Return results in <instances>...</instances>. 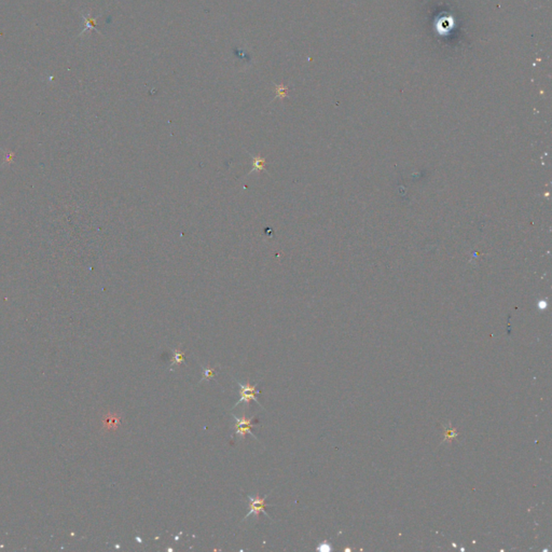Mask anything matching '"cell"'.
Segmentation results:
<instances>
[{
    "mask_svg": "<svg viewBox=\"0 0 552 552\" xmlns=\"http://www.w3.org/2000/svg\"><path fill=\"white\" fill-rule=\"evenodd\" d=\"M233 417L235 418V424H234L235 435L239 436L241 438V440H244L247 433H250V435L255 437L256 439H258V438L255 436V433L251 431V428L255 426V424H254L255 416L247 417V416H246V414L244 413L241 417L236 416L235 414H233Z\"/></svg>",
    "mask_w": 552,
    "mask_h": 552,
    "instance_id": "obj_1",
    "label": "cell"
},
{
    "mask_svg": "<svg viewBox=\"0 0 552 552\" xmlns=\"http://www.w3.org/2000/svg\"><path fill=\"white\" fill-rule=\"evenodd\" d=\"M268 496H269V494H267L264 497H260L258 494L255 495V496L248 495L247 497H248V500H249V512L245 516L243 521L247 520L251 515H255L256 518H257V520H259L260 514H263V515L267 516L269 519H271L270 516L267 514V511H265V507L268 506L265 500H267Z\"/></svg>",
    "mask_w": 552,
    "mask_h": 552,
    "instance_id": "obj_2",
    "label": "cell"
},
{
    "mask_svg": "<svg viewBox=\"0 0 552 552\" xmlns=\"http://www.w3.org/2000/svg\"><path fill=\"white\" fill-rule=\"evenodd\" d=\"M236 383H238L239 386L241 387V389H240V396H241V398H240V400L235 403V406H233L232 409L238 407V406L240 405V403H242V402H245L246 405H247V407H249V403H250L251 400L256 401L261 408H262V406H261L260 403H259V401L257 400V398H256V394L259 393V392L257 391L258 383L255 384V385H251V384L249 383V381H247L245 384H242L241 382H238V380H236Z\"/></svg>",
    "mask_w": 552,
    "mask_h": 552,
    "instance_id": "obj_3",
    "label": "cell"
},
{
    "mask_svg": "<svg viewBox=\"0 0 552 552\" xmlns=\"http://www.w3.org/2000/svg\"><path fill=\"white\" fill-rule=\"evenodd\" d=\"M82 17H83V19H85V28H83V31L80 33V34H79V36H82L83 34L86 33L87 31H91V29H93V31H95V32H97L100 34H102V33L96 28V19H97V18L92 17L90 12H88V13L86 14V16H85V14L82 13Z\"/></svg>",
    "mask_w": 552,
    "mask_h": 552,
    "instance_id": "obj_4",
    "label": "cell"
},
{
    "mask_svg": "<svg viewBox=\"0 0 552 552\" xmlns=\"http://www.w3.org/2000/svg\"><path fill=\"white\" fill-rule=\"evenodd\" d=\"M251 159H253V170H251L250 174L254 172H265L267 169H265V164H267V161H265L264 157L260 156V155H250Z\"/></svg>",
    "mask_w": 552,
    "mask_h": 552,
    "instance_id": "obj_5",
    "label": "cell"
},
{
    "mask_svg": "<svg viewBox=\"0 0 552 552\" xmlns=\"http://www.w3.org/2000/svg\"><path fill=\"white\" fill-rule=\"evenodd\" d=\"M185 361V353L181 351L180 347H177L174 349V354H172V366H180V364Z\"/></svg>",
    "mask_w": 552,
    "mask_h": 552,
    "instance_id": "obj_6",
    "label": "cell"
},
{
    "mask_svg": "<svg viewBox=\"0 0 552 552\" xmlns=\"http://www.w3.org/2000/svg\"><path fill=\"white\" fill-rule=\"evenodd\" d=\"M214 376H215V368H210V367L203 368V379L206 380V381H208L209 379L214 378Z\"/></svg>",
    "mask_w": 552,
    "mask_h": 552,
    "instance_id": "obj_7",
    "label": "cell"
},
{
    "mask_svg": "<svg viewBox=\"0 0 552 552\" xmlns=\"http://www.w3.org/2000/svg\"><path fill=\"white\" fill-rule=\"evenodd\" d=\"M277 97H285L286 96V92H287V88H285L283 86H277Z\"/></svg>",
    "mask_w": 552,
    "mask_h": 552,
    "instance_id": "obj_8",
    "label": "cell"
}]
</instances>
